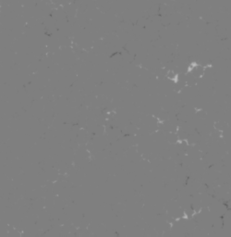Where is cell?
<instances>
[{
    "mask_svg": "<svg viewBox=\"0 0 231 237\" xmlns=\"http://www.w3.org/2000/svg\"><path fill=\"white\" fill-rule=\"evenodd\" d=\"M190 72L194 77H202L204 73V68L202 66L197 65L190 70Z\"/></svg>",
    "mask_w": 231,
    "mask_h": 237,
    "instance_id": "cell-1",
    "label": "cell"
}]
</instances>
